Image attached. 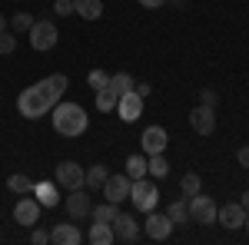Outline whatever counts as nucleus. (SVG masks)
Instances as JSON below:
<instances>
[{
	"label": "nucleus",
	"instance_id": "nucleus-1",
	"mask_svg": "<svg viewBox=\"0 0 249 245\" xmlns=\"http://www.w3.org/2000/svg\"><path fill=\"white\" fill-rule=\"evenodd\" d=\"M67 86H70L67 73H53V76H47V80H40V83H34V86H27V90L17 96L20 116H27V119H40V116H47L60 99H63Z\"/></svg>",
	"mask_w": 249,
	"mask_h": 245
},
{
	"label": "nucleus",
	"instance_id": "nucleus-2",
	"mask_svg": "<svg viewBox=\"0 0 249 245\" xmlns=\"http://www.w3.org/2000/svg\"><path fill=\"white\" fill-rule=\"evenodd\" d=\"M50 113H53V130H57L60 136H67V139L83 136L87 126H90V116H87V110H83L80 103H63V99H60Z\"/></svg>",
	"mask_w": 249,
	"mask_h": 245
},
{
	"label": "nucleus",
	"instance_id": "nucleus-3",
	"mask_svg": "<svg viewBox=\"0 0 249 245\" xmlns=\"http://www.w3.org/2000/svg\"><path fill=\"white\" fill-rule=\"evenodd\" d=\"M130 199H133V209L140 212H153L156 202H160V189H156L153 179H133V186H130Z\"/></svg>",
	"mask_w": 249,
	"mask_h": 245
},
{
	"label": "nucleus",
	"instance_id": "nucleus-4",
	"mask_svg": "<svg viewBox=\"0 0 249 245\" xmlns=\"http://www.w3.org/2000/svg\"><path fill=\"white\" fill-rule=\"evenodd\" d=\"M27 37H30V47L37 50V53H47V50H53L57 47V27H53V20H34V27L27 30Z\"/></svg>",
	"mask_w": 249,
	"mask_h": 245
},
{
	"label": "nucleus",
	"instance_id": "nucleus-5",
	"mask_svg": "<svg viewBox=\"0 0 249 245\" xmlns=\"http://www.w3.org/2000/svg\"><path fill=\"white\" fill-rule=\"evenodd\" d=\"M190 219L193 222H196V226H213V222H216V202H213L210 196H199V192H196V196H190Z\"/></svg>",
	"mask_w": 249,
	"mask_h": 245
},
{
	"label": "nucleus",
	"instance_id": "nucleus-6",
	"mask_svg": "<svg viewBox=\"0 0 249 245\" xmlns=\"http://www.w3.org/2000/svg\"><path fill=\"white\" fill-rule=\"evenodd\" d=\"M130 186H133V179L126 176V172H120V176H107V182H103V196H107V202H126L130 199Z\"/></svg>",
	"mask_w": 249,
	"mask_h": 245
},
{
	"label": "nucleus",
	"instance_id": "nucleus-7",
	"mask_svg": "<svg viewBox=\"0 0 249 245\" xmlns=\"http://www.w3.org/2000/svg\"><path fill=\"white\" fill-rule=\"evenodd\" d=\"M53 176H57V186H63V189H83L87 169H80V163H73V159H63L53 169Z\"/></svg>",
	"mask_w": 249,
	"mask_h": 245
},
{
	"label": "nucleus",
	"instance_id": "nucleus-8",
	"mask_svg": "<svg viewBox=\"0 0 249 245\" xmlns=\"http://www.w3.org/2000/svg\"><path fill=\"white\" fill-rule=\"evenodd\" d=\"M173 229L176 226L170 222L166 212H160V215H156V212H146V226H143V232H146L153 242H166V239L173 235Z\"/></svg>",
	"mask_w": 249,
	"mask_h": 245
},
{
	"label": "nucleus",
	"instance_id": "nucleus-9",
	"mask_svg": "<svg viewBox=\"0 0 249 245\" xmlns=\"http://www.w3.org/2000/svg\"><path fill=\"white\" fill-rule=\"evenodd\" d=\"M40 202L37 199H30V196H23L17 206H14V222L17 226H23V229H34L37 226V219H40Z\"/></svg>",
	"mask_w": 249,
	"mask_h": 245
},
{
	"label": "nucleus",
	"instance_id": "nucleus-10",
	"mask_svg": "<svg viewBox=\"0 0 249 245\" xmlns=\"http://www.w3.org/2000/svg\"><path fill=\"white\" fill-rule=\"evenodd\" d=\"M116 113H120L123 123H136V119L143 116V96L136 93V90L123 93V96H120V103H116Z\"/></svg>",
	"mask_w": 249,
	"mask_h": 245
},
{
	"label": "nucleus",
	"instance_id": "nucleus-11",
	"mask_svg": "<svg viewBox=\"0 0 249 245\" xmlns=\"http://www.w3.org/2000/svg\"><path fill=\"white\" fill-rule=\"evenodd\" d=\"M166 143H170V136H166V130H163V126H146V130H143V136H140V146H143V152H146V156L163 152V149H166Z\"/></svg>",
	"mask_w": 249,
	"mask_h": 245
},
{
	"label": "nucleus",
	"instance_id": "nucleus-12",
	"mask_svg": "<svg viewBox=\"0 0 249 245\" xmlns=\"http://www.w3.org/2000/svg\"><path fill=\"white\" fill-rule=\"evenodd\" d=\"M190 126L199 136H213V130H216V110L213 106H196L190 113Z\"/></svg>",
	"mask_w": 249,
	"mask_h": 245
},
{
	"label": "nucleus",
	"instance_id": "nucleus-13",
	"mask_svg": "<svg viewBox=\"0 0 249 245\" xmlns=\"http://www.w3.org/2000/svg\"><path fill=\"white\" fill-rule=\"evenodd\" d=\"M113 226V235L120 239V242H136L140 239V226H136L133 215H123V212H116V219L110 222Z\"/></svg>",
	"mask_w": 249,
	"mask_h": 245
},
{
	"label": "nucleus",
	"instance_id": "nucleus-14",
	"mask_svg": "<svg viewBox=\"0 0 249 245\" xmlns=\"http://www.w3.org/2000/svg\"><path fill=\"white\" fill-rule=\"evenodd\" d=\"M90 196H87V189H70V196H67V212H70V219H83V215H90Z\"/></svg>",
	"mask_w": 249,
	"mask_h": 245
},
{
	"label": "nucleus",
	"instance_id": "nucleus-15",
	"mask_svg": "<svg viewBox=\"0 0 249 245\" xmlns=\"http://www.w3.org/2000/svg\"><path fill=\"white\" fill-rule=\"evenodd\" d=\"M216 222L226 229H239L246 222V209L239 206V202H226L223 209H216Z\"/></svg>",
	"mask_w": 249,
	"mask_h": 245
},
{
	"label": "nucleus",
	"instance_id": "nucleus-16",
	"mask_svg": "<svg viewBox=\"0 0 249 245\" xmlns=\"http://www.w3.org/2000/svg\"><path fill=\"white\" fill-rule=\"evenodd\" d=\"M50 242L53 245H80L83 235H80V229L73 226V222H60V226H53V232H50Z\"/></svg>",
	"mask_w": 249,
	"mask_h": 245
},
{
	"label": "nucleus",
	"instance_id": "nucleus-17",
	"mask_svg": "<svg viewBox=\"0 0 249 245\" xmlns=\"http://www.w3.org/2000/svg\"><path fill=\"white\" fill-rule=\"evenodd\" d=\"M34 199H37L43 209H53L60 202V189L53 186V182H47V179H43V182H37V186H34Z\"/></svg>",
	"mask_w": 249,
	"mask_h": 245
},
{
	"label": "nucleus",
	"instance_id": "nucleus-18",
	"mask_svg": "<svg viewBox=\"0 0 249 245\" xmlns=\"http://www.w3.org/2000/svg\"><path fill=\"white\" fill-rule=\"evenodd\" d=\"M87 242H93V245H110V242H116L113 226H110V222H93V226H90V232H87Z\"/></svg>",
	"mask_w": 249,
	"mask_h": 245
},
{
	"label": "nucleus",
	"instance_id": "nucleus-19",
	"mask_svg": "<svg viewBox=\"0 0 249 245\" xmlns=\"http://www.w3.org/2000/svg\"><path fill=\"white\" fill-rule=\"evenodd\" d=\"M73 14L83 20H100L103 17V0H73Z\"/></svg>",
	"mask_w": 249,
	"mask_h": 245
},
{
	"label": "nucleus",
	"instance_id": "nucleus-20",
	"mask_svg": "<svg viewBox=\"0 0 249 245\" xmlns=\"http://www.w3.org/2000/svg\"><path fill=\"white\" fill-rule=\"evenodd\" d=\"M116 103H120V93H116L110 83H107L103 90H96V110H100V113H113Z\"/></svg>",
	"mask_w": 249,
	"mask_h": 245
},
{
	"label": "nucleus",
	"instance_id": "nucleus-21",
	"mask_svg": "<svg viewBox=\"0 0 249 245\" xmlns=\"http://www.w3.org/2000/svg\"><path fill=\"white\" fill-rule=\"evenodd\" d=\"M34 186H37V182H34L30 176H23V172H14V176L7 179V189L17 192V196H34Z\"/></svg>",
	"mask_w": 249,
	"mask_h": 245
},
{
	"label": "nucleus",
	"instance_id": "nucleus-22",
	"mask_svg": "<svg viewBox=\"0 0 249 245\" xmlns=\"http://www.w3.org/2000/svg\"><path fill=\"white\" fill-rule=\"evenodd\" d=\"M107 176H110V172H107V166H90V169H87V176H83V189H103V182H107Z\"/></svg>",
	"mask_w": 249,
	"mask_h": 245
},
{
	"label": "nucleus",
	"instance_id": "nucleus-23",
	"mask_svg": "<svg viewBox=\"0 0 249 245\" xmlns=\"http://www.w3.org/2000/svg\"><path fill=\"white\" fill-rule=\"evenodd\" d=\"M166 215H170L173 226H186V219H190V209H186V199H176L166 206Z\"/></svg>",
	"mask_w": 249,
	"mask_h": 245
},
{
	"label": "nucleus",
	"instance_id": "nucleus-24",
	"mask_svg": "<svg viewBox=\"0 0 249 245\" xmlns=\"http://www.w3.org/2000/svg\"><path fill=\"white\" fill-rule=\"evenodd\" d=\"M146 172H150L153 179H166V176H170V163L163 159V152H156V156L146 159Z\"/></svg>",
	"mask_w": 249,
	"mask_h": 245
},
{
	"label": "nucleus",
	"instance_id": "nucleus-25",
	"mask_svg": "<svg viewBox=\"0 0 249 245\" xmlns=\"http://www.w3.org/2000/svg\"><path fill=\"white\" fill-rule=\"evenodd\" d=\"M116 202H100V206H93L90 209V215H93V222H113L116 219Z\"/></svg>",
	"mask_w": 249,
	"mask_h": 245
},
{
	"label": "nucleus",
	"instance_id": "nucleus-26",
	"mask_svg": "<svg viewBox=\"0 0 249 245\" xmlns=\"http://www.w3.org/2000/svg\"><path fill=\"white\" fill-rule=\"evenodd\" d=\"M126 176L130 179H143L146 176V156H130L126 159Z\"/></svg>",
	"mask_w": 249,
	"mask_h": 245
},
{
	"label": "nucleus",
	"instance_id": "nucleus-27",
	"mask_svg": "<svg viewBox=\"0 0 249 245\" xmlns=\"http://www.w3.org/2000/svg\"><path fill=\"white\" fill-rule=\"evenodd\" d=\"M110 86H113L116 93L123 96V93H130L136 83H133V76H130V73H113V76H110Z\"/></svg>",
	"mask_w": 249,
	"mask_h": 245
},
{
	"label": "nucleus",
	"instance_id": "nucleus-28",
	"mask_svg": "<svg viewBox=\"0 0 249 245\" xmlns=\"http://www.w3.org/2000/svg\"><path fill=\"white\" fill-rule=\"evenodd\" d=\"M179 189H183V196H196V192L203 189V179H199L196 172H186V176L179 179Z\"/></svg>",
	"mask_w": 249,
	"mask_h": 245
},
{
	"label": "nucleus",
	"instance_id": "nucleus-29",
	"mask_svg": "<svg viewBox=\"0 0 249 245\" xmlns=\"http://www.w3.org/2000/svg\"><path fill=\"white\" fill-rule=\"evenodd\" d=\"M30 27H34V17H30V14H23V10L10 17V30H14V33H27Z\"/></svg>",
	"mask_w": 249,
	"mask_h": 245
},
{
	"label": "nucleus",
	"instance_id": "nucleus-30",
	"mask_svg": "<svg viewBox=\"0 0 249 245\" xmlns=\"http://www.w3.org/2000/svg\"><path fill=\"white\" fill-rule=\"evenodd\" d=\"M14 50H17V37H14V30H3V33H0V53L10 57Z\"/></svg>",
	"mask_w": 249,
	"mask_h": 245
},
{
	"label": "nucleus",
	"instance_id": "nucleus-31",
	"mask_svg": "<svg viewBox=\"0 0 249 245\" xmlns=\"http://www.w3.org/2000/svg\"><path fill=\"white\" fill-rule=\"evenodd\" d=\"M87 83H90L93 90H103V86L110 83V76H107V70H90V76H87Z\"/></svg>",
	"mask_w": 249,
	"mask_h": 245
},
{
	"label": "nucleus",
	"instance_id": "nucleus-32",
	"mask_svg": "<svg viewBox=\"0 0 249 245\" xmlns=\"http://www.w3.org/2000/svg\"><path fill=\"white\" fill-rule=\"evenodd\" d=\"M216 103H219L216 90H199V106H213V110H216Z\"/></svg>",
	"mask_w": 249,
	"mask_h": 245
},
{
	"label": "nucleus",
	"instance_id": "nucleus-33",
	"mask_svg": "<svg viewBox=\"0 0 249 245\" xmlns=\"http://www.w3.org/2000/svg\"><path fill=\"white\" fill-rule=\"evenodd\" d=\"M53 14H57V17H70V14H73V0H57V3H53Z\"/></svg>",
	"mask_w": 249,
	"mask_h": 245
},
{
	"label": "nucleus",
	"instance_id": "nucleus-34",
	"mask_svg": "<svg viewBox=\"0 0 249 245\" xmlns=\"http://www.w3.org/2000/svg\"><path fill=\"white\" fill-rule=\"evenodd\" d=\"M30 242H34V245H47V242H50V232H47V229H37V226H34V235H30Z\"/></svg>",
	"mask_w": 249,
	"mask_h": 245
},
{
	"label": "nucleus",
	"instance_id": "nucleus-35",
	"mask_svg": "<svg viewBox=\"0 0 249 245\" xmlns=\"http://www.w3.org/2000/svg\"><path fill=\"white\" fill-rule=\"evenodd\" d=\"M236 159H239V166H246V169H249V146H239Z\"/></svg>",
	"mask_w": 249,
	"mask_h": 245
},
{
	"label": "nucleus",
	"instance_id": "nucleus-36",
	"mask_svg": "<svg viewBox=\"0 0 249 245\" xmlns=\"http://www.w3.org/2000/svg\"><path fill=\"white\" fill-rule=\"evenodd\" d=\"M136 3H140V7H146V10H160L166 0H136Z\"/></svg>",
	"mask_w": 249,
	"mask_h": 245
},
{
	"label": "nucleus",
	"instance_id": "nucleus-37",
	"mask_svg": "<svg viewBox=\"0 0 249 245\" xmlns=\"http://www.w3.org/2000/svg\"><path fill=\"white\" fill-rule=\"evenodd\" d=\"M133 90H136V93H140V96H143V99H146V96L153 93V86H150V83H136Z\"/></svg>",
	"mask_w": 249,
	"mask_h": 245
},
{
	"label": "nucleus",
	"instance_id": "nucleus-38",
	"mask_svg": "<svg viewBox=\"0 0 249 245\" xmlns=\"http://www.w3.org/2000/svg\"><path fill=\"white\" fill-rule=\"evenodd\" d=\"M239 206H243V209H246V212H249V189H246V192H243V199H239Z\"/></svg>",
	"mask_w": 249,
	"mask_h": 245
},
{
	"label": "nucleus",
	"instance_id": "nucleus-39",
	"mask_svg": "<svg viewBox=\"0 0 249 245\" xmlns=\"http://www.w3.org/2000/svg\"><path fill=\"white\" fill-rule=\"evenodd\" d=\"M3 30H10V20H7L3 14H0V33H3Z\"/></svg>",
	"mask_w": 249,
	"mask_h": 245
},
{
	"label": "nucleus",
	"instance_id": "nucleus-40",
	"mask_svg": "<svg viewBox=\"0 0 249 245\" xmlns=\"http://www.w3.org/2000/svg\"><path fill=\"white\" fill-rule=\"evenodd\" d=\"M243 226H246V232H249V212H246V222H243Z\"/></svg>",
	"mask_w": 249,
	"mask_h": 245
}]
</instances>
